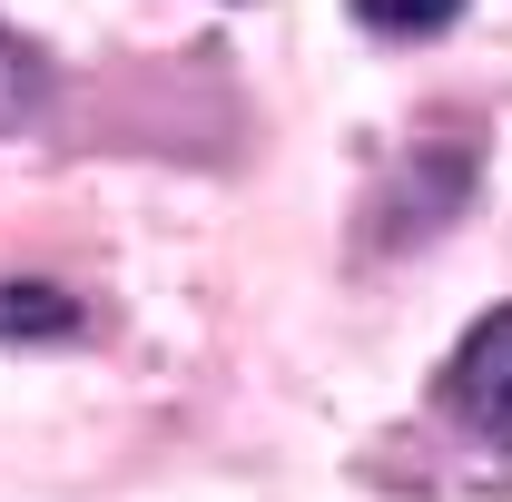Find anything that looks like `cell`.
Returning <instances> with one entry per match:
<instances>
[{
    "label": "cell",
    "instance_id": "obj_1",
    "mask_svg": "<svg viewBox=\"0 0 512 502\" xmlns=\"http://www.w3.org/2000/svg\"><path fill=\"white\" fill-rule=\"evenodd\" d=\"M444 394L463 424H483V434H512V306H493L463 345H453L444 365Z\"/></svg>",
    "mask_w": 512,
    "mask_h": 502
},
{
    "label": "cell",
    "instance_id": "obj_3",
    "mask_svg": "<svg viewBox=\"0 0 512 502\" xmlns=\"http://www.w3.org/2000/svg\"><path fill=\"white\" fill-rule=\"evenodd\" d=\"M355 20L375 30V40H434L463 20V0H355Z\"/></svg>",
    "mask_w": 512,
    "mask_h": 502
},
{
    "label": "cell",
    "instance_id": "obj_4",
    "mask_svg": "<svg viewBox=\"0 0 512 502\" xmlns=\"http://www.w3.org/2000/svg\"><path fill=\"white\" fill-rule=\"evenodd\" d=\"M40 89H50L40 50H30L20 30H0V128H20V119H30V109H40Z\"/></svg>",
    "mask_w": 512,
    "mask_h": 502
},
{
    "label": "cell",
    "instance_id": "obj_2",
    "mask_svg": "<svg viewBox=\"0 0 512 502\" xmlns=\"http://www.w3.org/2000/svg\"><path fill=\"white\" fill-rule=\"evenodd\" d=\"M79 325H89V306H79L69 286H50V276H0V335H10V345L79 335Z\"/></svg>",
    "mask_w": 512,
    "mask_h": 502
}]
</instances>
